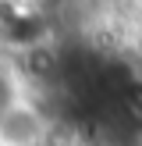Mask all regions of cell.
Segmentation results:
<instances>
[{
  "instance_id": "obj_2",
  "label": "cell",
  "mask_w": 142,
  "mask_h": 146,
  "mask_svg": "<svg viewBox=\"0 0 142 146\" xmlns=\"http://www.w3.org/2000/svg\"><path fill=\"white\" fill-rule=\"evenodd\" d=\"M21 93H28V89H25V78H21V71L14 68L11 57L0 54V111H4L7 104H14Z\"/></svg>"
},
{
  "instance_id": "obj_1",
  "label": "cell",
  "mask_w": 142,
  "mask_h": 146,
  "mask_svg": "<svg viewBox=\"0 0 142 146\" xmlns=\"http://www.w3.org/2000/svg\"><path fill=\"white\" fill-rule=\"evenodd\" d=\"M57 128L60 121L50 111V104L32 93H21L14 104L0 111V146H43Z\"/></svg>"
}]
</instances>
